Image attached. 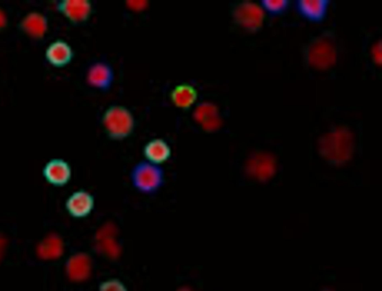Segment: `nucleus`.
<instances>
[{
  "mask_svg": "<svg viewBox=\"0 0 382 291\" xmlns=\"http://www.w3.org/2000/svg\"><path fill=\"white\" fill-rule=\"evenodd\" d=\"M318 147L325 159L334 165H343L352 157L353 134L347 127H338L322 136Z\"/></svg>",
  "mask_w": 382,
  "mask_h": 291,
  "instance_id": "obj_1",
  "label": "nucleus"
},
{
  "mask_svg": "<svg viewBox=\"0 0 382 291\" xmlns=\"http://www.w3.org/2000/svg\"><path fill=\"white\" fill-rule=\"evenodd\" d=\"M338 58L334 39L331 34H324L314 39L305 51V59L309 66L318 70L332 68Z\"/></svg>",
  "mask_w": 382,
  "mask_h": 291,
  "instance_id": "obj_2",
  "label": "nucleus"
},
{
  "mask_svg": "<svg viewBox=\"0 0 382 291\" xmlns=\"http://www.w3.org/2000/svg\"><path fill=\"white\" fill-rule=\"evenodd\" d=\"M103 124L109 137L123 140L133 132L135 121L128 108L123 106H112L103 116Z\"/></svg>",
  "mask_w": 382,
  "mask_h": 291,
  "instance_id": "obj_3",
  "label": "nucleus"
},
{
  "mask_svg": "<svg viewBox=\"0 0 382 291\" xmlns=\"http://www.w3.org/2000/svg\"><path fill=\"white\" fill-rule=\"evenodd\" d=\"M134 185L143 193L156 192L163 183L162 168L151 162L141 161L136 165L132 172Z\"/></svg>",
  "mask_w": 382,
  "mask_h": 291,
  "instance_id": "obj_4",
  "label": "nucleus"
},
{
  "mask_svg": "<svg viewBox=\"0 0 382 291\" xmlns=\"http://www.w3.org/2000/svg\"><path fill=\"white\" fill-rule=\"evenodd\" d=\"M234 21L250 32L258 31L263 25L265 13L256 3L245 1L236 6L233 11Z\"/></svg>",
  "mask_w": 382,
  "mask_h": 291,
  "instance_id": "obj_5",
  "label": "nucleus"
},
{
  "mask_svg": "<svg viewBox=\"0 0 382 291\" xmlns=\"http://www.w3.org/2000/svg\"><path fill=\"white\" fill-rule=\"evenodd\" d=\"M277 170L276 159L272 154L259 152L252 154L245 165V171L253 179L260 181L270 179L275 174Z\"/></svg>",
  "mask_w": 382,
  "mask_h": 291,
  "instance_id": "obj_6",
  "label": "nucleus"
},
{
  "mask_svg": "<svg viewBox=\"0 0 382 291\" xmlns=\"http://www.w3.org/2000/svg\"><path fill=\"white\" fill-rule=\"evenodd\" d=\"M57 11L70 23L86 22L92 14L93 8L88 0H61L57 5Z\"/></svg>",
  "mask_w": 382,
  "mask_h": 291,
  "instance_id": "obj_7",
  "label": "nucleus"
},
{
  "mask_svg": "<svg viewBox=\"0 0 382 291\" xmlns=\"http://www.w3.org/2000/svg\"><path fill=\"white\" fill-rule=\"evenodd\" d=\"M86 77L90 86L105 92L113 85L114 72L108 63L97 62L89 68Z\"/></svg>",
  "mask_w": 382,
  "mask_h": 291,
  "instance_id": "obj_8",
  "label": "nucleus"
},
{
  "mask_svg": "<svg viewBox=\"0 0 382 291\" xmlns=\"http://www.w3.org/2000/svg\"><path fill=\"white\" fill-rule=\"evenodd\" d=\"M45 58L52 67L65 68L74 59V52L68 42L59 39L49 45L45 51Z\"/></svg>",
  "mask_w": 382,
  "mask_h": 291,
  "instance_id": "obj_9",
  "label": "nucleus"
},
{
  "mask_svg": "<svg viewBox=\"0 0 382 291\" xmlns=\"http://www.w3.org/2000/svg\"><path fill=\"white\" fill-rule=\"evenodd\" d=\"M43 174L49 183L56 186H62L68 183L70 180L72 170L66 160L53 159L45 165Z\"/></svg>",
  "mask_w": 382,
  "mask_h": 291,
  "instance_id": "obj_10",
  "label": "nucleus"
},
{
  "mask_svg": "<svg viewBox=\"0 0 382 291\" xmlns=\"http://www.w3.org/2000/svg\"><path fill=\"white\" fill-rule=\"evenodd\" d=\"M19 26L21 31L30 38L40 40L48 32L49 21L43 14L32 12L23 18Z\"/></svg>",
  "mask_w": 382,
  "mask_h": 291,
  "instance_id": "obj_11",
  "label": "nucleus"
},
{
  "mask_svg": "<svg viewBox=\"0 0 382 291\" xmlns=\"http://www.w3.org/2000/svg\"><path fill=\"white\" fill-rule=\"evenodd\" d=\"M66 271L70 280L76 283L84 281L92 274V259L86 253H77L68 261Z\"/></svg>",
  "mask_w": 382,
  "mask_h": 291,
  "instance_id": "obj_12",
  "label": "nucleus"
},
{
  "mask_svg": "<svg viewBox=\"0 0 382 291\" xmlns=\"http://www.w3.org/2000/svg\"><path fill=\"white\" fill-rule=\"evenodd\" d=\"M116 229L113 225L107 224L97 234V248L100 252L110 259H116L121 254V247L115 239Z\"/></svg>",
  "mask_w": 382,
  "mask_h": 291,
  "instance_id": "obj_13",
  "label": "nucleus"
},
{
  "mask_svg": "<svg viewBox=\"0 0 382 291\" xmlns=\"http://www.w3.org/2000/svg\"><path fill=\"white\" fill-rule=\"evenodd\" d=\"M94 199L86 190H78L67 200L66 208L69 214L74 217H85L92 212Z\"/></svg>",
  "mask_w": 382,
  "mask_h": 291,
  "instance_id": "obj_14",
  "label": "nucleus"
},
{
  "mask_svg": "<svg viewBox=\"0 0 382 291\" xmlns=\"http://www.w3.org/2000/svg\"><path fill=\"white\" fill-rule=\"evenodd\" d=\"M195 120L207 132H214L221 128L222 121L217 107L210 103L199 105L194 112Z\"/></svg>",
  "mask_w": 382,
  "mask_h": 291,
  "instance_id": "obj_15",
  "label": "nucleus"
},
{
  "mask_svg": "<svg viewBox=\"0 0 382 291\" xmlns=\"http://www.w3.org/2000/svg\"><path fill=\"white\" fill-rule=\"evenodd\" d=\"M330 1L327 0H300L297 10L306 19L312 22L322 21L328 10Z\"/></svg>",
  "mask_w": 382,
  "mask_h": 291,
  "instance_id": "obj_16",
  "label": "nucleus"
},
{
  "mask_svg": "<svg viewBox=\"0 0 382 291\" xmlns=\"http://www.w3.org/2000/svg\"><path fill=\"white\" fill-rule=\"evenodd\" d=\"M143 153L145 159L154 165L167 161L171 156V149L168 143L163 139H157L145 144Z\"/></svg>",
  "mask_w": 382,
  "mask_h": 291,
  "instance_id": "obj_17",
  "label": "nucleus"
},
{
  "mask_svg": "<svg viewBox=\"0 0 382 291\" xmlns=\"http://www.w3.org/2000/svg\"><path fill=\"white\" fill-rule=\"evenodd\" d=\"M171 100L176 107L188 109L192 107L198 98L197 89L189 84H180L171 92Z\"/></svg>",
  "mask_w": 382,
  "mask_h": 291,
  "instance_id": "obj_18",
  "label": "nucleus"
},
{
  "mask_svg": "<svg viewBox=\"0 0 382 291\" xmlns=\"http://www.w3.org/2000/svg\"><path fill=\"white\" fill-rule=\"evenodd\" d=\"M63 252V243L58 235L52 234L45 239L39 245V256L45 260L57 259Z\"/></svg>",
  "mask_w": 382,
  "mask_h": 291,
  "instance_id": "obj_19",
  "label": "nucleus"
},
{
  "mask_svg": "<svg viewBox=\"0 0 382 291\" xmlns=\"http://www.w3.org/2000/svg\"><path fill=\"white\" fill-rule=\"evenodd\" d=\"M262 6L272 14H281L286 11L289 6L287 0H263Z\"/></svg>",
  "mask_w": 382,
  "mask_h": 291,
  "instance_id": "obj_20",
  "label": "nucleus"
},
{
  "mask_svg": "<svg viewBox=\"0 0 382 291\" xmlns=\"http://www.w3.org/2000/svg\"><path fill=\"white\" fill-rule=\"evenodd\" d=\"M98 291H129L121 281L117 279H108L100 284Z\"/></svg>",
  "mask_w": 382,
  "mask_h": 291,
  "instance_id": "obj_21",
  "label": "nucleus"
},
{
  "mask_svg": "<svg viewBox=\"0 0 382 291\" xmlns=\"http://www.w3.org/2000/svg\"><path fill=\"white\" fill-rule=\"evenodd\" d=\"M372 59H374L378 66L381 65V43L379 41L376 43L374 48L372 50Z\"/></svg>",
  "mask_w": 382,
  "mask_h": 291,
  "instance_id": "obj_22",
  "label": "nucleus"
},
{
  "mask_svg": "<svg viewBox=\"0 0 382 291\" xmlns=\"http://www.w3.org/2000/svg\"><path fill=\"white\" fill-rule=\"evenodd\" d=\"M7 16L6 13L0 9V30L5 28L7 25Z\"/></svg>",
  "mask_w": 382,
  "mask_h": 291,
  "instance_id": "obj_23",
  "label": "nucleus"
},
{
  "mask_svg": "<svg viewBox=\"0 0 382 291\" xmlns=\"http://www.w3.org/2000/svg\"><path fill=\"white\" fill-rule=\"evenodd\" d=\"M5 247V241L0 238V259H1Z\"/></svg>",
  "mask_w": 382,
  "mask_h": 291,
  "instance_id": "obj_24",
  "label": "nucleus"
},
{
  "mask_svg": "<svg viewBox=\"0 0 382 291\" xmlns=\"http://www.w3.org/2000/svg\"><path fill=\"white\" fill-rule=\"evenodd\" d=\"M177 291H194L190 288H180Z\"/></svg>",
  "mask_w": 382,
  "mask_h": 291,
  "instance_id": "obj_25",
  "label": "nucleus"
}]
</instances>
